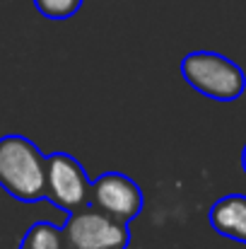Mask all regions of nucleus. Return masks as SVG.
I'll return each instance as SVG.
<instances>
[{
	"instance_id": "1",
	"label": "nucleus",
	"mask_w": 246,
	"mask_h": 249,
	"mask_svg": "<svg viewBox=\"0 0 246 249\" xmlns=\"http://www.w3.org/2000/svg\"><path fill=\"white\" fill-rule=\"evenodd\" d=\"M0 189L24 203L46 198V155L36 143L17 133L0 138Z\"/></svg>"
},
{
	"instance_id": "2",
	"label": "nucleus",
	"mask_w": 246,
	"mask_h": 249,
	"mask_svg": "<svg viewBox=\"0 0 246 249\" xmlns=\"http://www.w3.org/2000/svg\"><path fill=\"white\" fill-rule=\"evenodd\" d=\"M181 75L196 92L215 102H234L246 92L242 66L215 51H193L181 61Z\"/></svg>"
},
{
	"instance_id": "3",
	"label": "nucleus",
	"mask_w": 246,
	"mask_h": 249,
	"mask_svg": "<svg viewBox=\"0 0 246 249\" xmlns=\"http://www.w3.org/2000/svg\"><path fill=\"white\" fill-rule=\"evenodd\" d=\"M61 232L66 249H128L131 245L128 223L106 215L92 203L68 213Z\"/></svg>"
},
{
	"instance_id": "4",
	"label": "nucleus",
	"mask_w": 246,
	"mask_h": 249,
	"mask_svg": "<svg viewBox=\"0 0 246 249\" xmlns=\"http://www.w3.org/2000/svg\"><path fill=\"white\" fill-rule=\"evenodd\" d=\"M92 181L84 174V167L78 158L68 153L46 155V198L63 208L66 213L89 206Z\"/></svg>"
},
{
	"instance_id": "5",
	"label": "nucleus",
	"mask_w": 246,
	"mask_h": 249,
	"mask_svg": "<svg viewBox=\"0 0 246 249\" xmlns=\"http://www.w3.org/2000/svg\"><path fill=\"white\" fill-rule=\"evenodd\" d=\"M89 203L121 223H131L133 218L143 213L145 198L135 179L121 172H104L92 181Z\"/></svg>"
},
{
	"instance_id": "6",
	"label": "nucleus",
	"mask_w": 246,
	"mask_h": 249,
	"mask_svg": "<svg viewBox=\"0 0 246 249\" xmlns=\"http://www.w3.org/2000/svg\"><path fill=\"white\" fill-rule=\"evenodd\" d=\"M208 220L213 230L227 240L246 245V196L244 194H227L210 206Z\"/></svg>"
},
{
	"instance_id": "7",
	"label": "nucleus",
	"mask_w": 246,
	"mask_h": 249,
	"mask_svg": "<svg viewBox=\"0 0 246 249\" xmlns=\"http://www.w3.org/2000/svg\"><path fill=\"white\" fill-rule=\"evenodd\" d=\"M19 249H66L63 242V232L58 225L49 223V220H36L27 228Z\"/></svg>"
},
{
	"instance_id": "8",
	"label": "nucleus",
	"mask_w": 246,
	"mask_h": 249,
	"mask_svg": "<svg viewBox=\"0 0 246 249\" xmlns=\"http://www.w3.org/2000/svg\"><path fill=\"white\" fill-rule=\"evenodd\" d=\"M84 0H34V7L46 19H70L78 15Z\"/></svg>"
},
{
	"instance_id": "9",
	"label": "nucleus",
	"mask_w": 246,
	"mask_h": 249,
	"mask_svg": "<svg viewBox=\"0 0 246 249\" xmlns=\"http://www.w3.org/2000/svg\"><path fill=\"white\" fill-rule=\"evenodd\" d=\"M242 167H244V172H246V145H244V150H242Z\"/></svg>"
}]
</instances>
